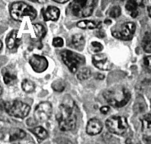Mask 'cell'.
Wrapping results in <instances>:
<instances>
[{
  "label": "cell",
  "mask_w": 151,
  "mask_h": 144,
  "mask_svg": "<svg viewBox=\"0 0 151 144\" xmlns=\"http://www.w3.org/2000/svg\"><path fill=\"white\" fill-rule=\"evenodd\" d=\"M52 89L56 92H61L66 88V84L64 81L61 79H58L54 81L51 84Z\"/></svg>",
  "instance_id": "obj_26"
},
{
  "label": "cell",
  "mask_w": 151,
  "mask_h": 144,
  "mask_svg": "<svg viewBox=\"0 0 151 144\" xmlns=\"http://www.w3.org/2000/svg\"><path fill=\"white\" fill-rule=\"evenodd\" d=\"M105 23L106 24H111V20H106L105 21Z\"/></svg>",
  "instance_id": "obj_38"
},
{
  "label": "cell",
  "mask_w": 151,
  "mask_h": 144,
  "mask_svg": "<svg viewBox=\"0 0 151 144\" xmlns=\"http://www.w3.org/2000/svg\"><path fill=\"white\" fill-rule=\"evenodd\" d=\"M110 110V108L108 106H104V107H102V108H101L100 109V111L101 112L104 114H107L109 111Z\"/></svg>",
  "instance_id": "obj_31"
},
{
  "label": "cell",
  "mask_w": 151,
  "mask_h": 144,
  "mask_svg": "<svg viewBox=\"0 0 151 144\" xmlns=\"http://www.w3.org/2000/svg\"><path fill=\"white\" fill-rule=\"evenodd\" d=\"M135 29V24L133 22H129L122 24L119 30L112 31V34L116 38L124 41H129L132 39Z\"/></svg>",
  "instance_id": "obj_8"
},
{
  "label": "cell",
  "mask_w": 151,
  "mask_h": 144,
  "mask_svg": "<svg viewBox=\"0 0 151 144\" xmlns=\"http://www.w3.org/2000/svg\"><path fill=\"white\" fill-rule=\"evenodd\" d=\"M32 26L36 37L40 40L42 39L45 37L47 33L45 27L42 24L39 23L33 24Z\"/></svg>",
  "instance_id": "obj_22"
},
{
  "label": "cell",
  "mask_w": 151,
  "mask_h": 144,
  "mask_svg": "<svg viewBox=\"0 0 151 144\" xmlns=\"http://www.w3.org/2000/svg\"><path fill=\"white\" fill-rule=\"evenodd\" d=\"M26 135V132L22 129L15 128L12 130L9 135L10 141H14L18 140H22L24 138Z\"/></svg>",
  "instance_id": "obj_20"
},
{
  "label": "cell",
  "mask_w": 151,
  "mask_h": 144,
  "mask_svg": "<svg viewBox=\"0 0 151 144\" xmlns=\"http://www.w3.org/2000/svg\"><path fill=\"white\" fill-rule=\"evenodd\" d=\"M60 16L59 9L54 6H49L42 12V17L45 21H57Z\"/></svg>",
  "instance_id": "obj_16"
},
{
  "label": "cell",
  "mask_w": 151,
  "mask_h": 144,
  "mask_svg": "<svg viewBox=\"0 0 151 144\" xmlns=\"http://www.w3.org/2000/svg\"><path fill=\"white\" fill-rule=\"evenodd\" d=\"M122 12L121 8L119 6H114L112 7L109 11V15L111 17L113 18H118L120 16Z\"/></svg>",
  "instance_id": "obj_27"
},
{
  "label": "cell",
  "mask_w": 151,
  "mask_h": 144,
  "mask_svg": "<svg viewBox=\"0 0 151 144\" xmlns=\"http://www.w3.org/2000/svg\"><path fill=\"white\" fill-rule=\"evenodd\" d=\"M103 96L106 102L114 108L124 107L131 98L130 91L124 87H113L105 91Z\"/></svg>",
  "instance_id": "obj_2"
},
{
  "label": "cell",
  "mask_w": 151,
  "mask_h": 144,
  "mask_svg": "<svg viewBox=\"0 0 151 144\" xmlns=\"http://www.w3.org/2000/svg\"><path fill=\"white\" fill-rule=\"evenodd\" d=\"M52 45L55 47H62L63 45V40L60 37H55L53 39Z\"/></svg>",
  "instance_id": "obj_29"
},
{
  "label": "cell",
  "mask_w": 151,
  "mask_h": 144,
  "mask_svg": "<svg viewBox=\"0 0 151 144\" xmlns=\"http://www.w3.org/2000/svg\"><path fill=\"white\" fill-rule=\"evenodd\" d=\"M142 130L144 133V137L151 136V114L144 115L141 119Z\"/></svg>",
  "instance_id": "obj_17"
},
{
  "label": "cell",
  "mask_w": 151,
  "mask_h": 144,
  "mask_svg": "<svg viewBox=\"0 0 151 144\" xmlns=\"http://www.w3.org/2000/svg\"><path fill=\"white\" fill-rule=\"evenodd\" d=\"M126 144H133L132 143V141L130 140V139H129V140H127V141H126Z\"/></svg>",
  "instance_id": "obj_36"
},
{
  "label": "cell",
  "mask_w": 151,
  "mask_h": 144,
  "mask_svg": "<svg viewBox=\"0 0 151 144\" xmlns=\"http://www.w3.org/2000/svg\"><path fill=\"white\" fill-rule=\"evenodd\" d=\"M52 107L49 102H42L39 104L35 110V120L39 123L48 121L51 116Z\"/></svg>",
  "instance_id": "obj_9"
},
{
  "label": "cell",
  "mask_w": 151,
  "mask_h": 144,
  "mask_svg": "<svg viewBox=\"0 0 151 144\" xmlns=\"http://www.w3.org/2000/svg\"><path fill=\"white\" fill-rule=\"evenodd\" d=\"M144 139L145 140V141L151 144V136H150V137H144Z\"/></svg>",
  "instance_id": "obj_34"
},
{
  "label": "cell",
  "mask_w": 151,
  "mask_h": 144,
  "mask_svg": "<svg viewBox=\"0 0 151 144\" xmlns=\"http://www.w3.org/2000/svg\"><path fill=\"white\" fill-rule=\"evenodd\" d=\"M72 144V143H71V142H70V141H64V142H63V144Z\"/></svg>",
  "instance_id": "obj_37"
},
{
  "label": "cell",
  "mask_w": 151,
  "mask_h": 144,
  "mask_svg": "<svg viewBox=\"0 0 151 144\" xmlns=\"http://www.w3.org/2000/svg\"><path fill=\"white\" fill-rule=\"evenodd\" d=\"M29 63L33 71L37 73L44 72L48 67V62L46 58L37 54L30 57Z\"/></svg>",
  "instance_id": "obj_10"
},
{
  "label": "cell",
  "mask_w": 151,
  "mask_h": 144,
  "mask_svg": "<svg viewBox=\"0 0 151 144\" xmlns=\"http://www.w3.org/2000/svg\"><path fill=\"white\" fill-rule=\"evenodd\" d=\"M2 41H1V50H2Z\"/></svg>",
  "instance_id": "obj_39"
},
{
  "label": "cell",
  "mask_w": 151,
  "mask_h": 144,
  "mask_svg": "<svg viewBox=\"0 0 151 144\" xmlns=\"http://www.w3.org/2000/svg\"><path fill=\"white\" fill-rule=\"evenodd\" d=\"M85 39L81 34L77 33L72 36L68 40H67L68 45L76 50L82 51L85 45Z\"/></svg>",
  "instance_id": "obj_12"
},
{
  "label": "cell",
  "mask_w": 151,
  "mask_h": 144,
  "mask_svg": "<svg viewBox=\"0 0 151 144\" xmlns=\"http://www.w3.org/2000/svg\"><path fill=\"white\" fill-rule=\"evenodd\" d=\"M32 131L36 136H37L38 138L41 140L46 139L48 136V133L47 131L44 128L41 126H38L34 128L32 130Z\"/></svg>",
  "instance_id": "obj_21"
},
{
  "label": "cell",
  "mask_w": 151,
  "mask_h": 144,
  "mask_svg": "<svg viewBox=\"0 0 151 144\" xmlns=\"http://www.w3.org/2000/svg\"><path fill=\"white\" fill-rule=\"evenodd\" d=\"M56 119L60 130L68 131L75 128L77 116L74 111L73 101L64 102L59 106Z\"/></svg>",
  "instance_id": "obj_1"
},
{
  "label": "cell",
  "mask_w": 151,
  "mask_h": 144,
  "mask_svg": "<svg viewBox=\"0 0 151 144\" xmlns=\"http://www.w3.org/2000/svg\"><path fill=\"white\" fill-rule=\"evenodd\" d=\"M60 57L69 70L73 73L77 72L86 63V59L84 56L70 50L62 51Z\"/></svg>",
  "instance_id": "obj_5"
},
{
  "label": "cell",
  "mask_w": 151,
  "mask_h": 144,
  "mask_svg": "<svg viewBox=\"0 0 151 144\" xmlns=\"http://www.w3.org/2000/svg\"><path fill=\"white\" fill-rule=\"evenodd\" d=\"M138 1H129L126 5V9L129 12L130 15L132 18H136L138 15Z\"/></svg>",
  "instance_id": "obj_19"
},
{
  "label": "cell",
  "mask_w": 151,
  "mask_h": 144,
  "mask_svg": "<svg viewBox=\"0 0 151 144\" xmlns=\"http://www.w3.org/2000/svg\"><path fill=\"white\" fill-rule=\"evenodd\" d=\"M95 78L97 79V80H104L105 78V76L102 74H100V73H96L95 75Z\"/></svg>",
  "instance_id": "obj_32"
},
{
  "label": "cell",
  "mask_w": 151,
  "mask_h": 144,
  "mask_svg": "<svg viewBox=\"0 0 151 144\" xmlns=\"http://www.w3.org/2000/svg\"><path fill=\"white\" fill-rule=\"evenodd\" d=\"M54 1L58 2V3H60V4H64L66 3L68 1V0H54Z\"/></svg>",
  "instance_id": "obj_33"
},
{
  "label": "cell",
  "mask_w": 151,
  "mask_h": 144,
  "mask_svg": "<svg viewBox=\"0 0 151 144\" xmlns=\"http://www.w3.org/2000/svg\"><path fill=\"white\" fill-rule=\"evenodd\" d=\"M103 128L102 122L97 119H91L88 122L86 127L87 133L90 135H95L99 134Z\"/></svg>",
  "instance_id": "obj_15"
},
{
  "label": "cell",
  "mask_w": 151,
  "mask_h": 144,
  "mask_svg": "<svg viewBox=\"0 0 151 144\" xmlns=\"http://www.w3.org/2000/svg\"><path fill=\"white\" fill-rule=\"evenodd\" d=\"M95 6L93 0H75L69 5L70 14L77 18H86L92 15Z\"/></svg>",
  "instance_id": "obj_3"
},
{
  "label": "cell",
  "mask_w": 151,
  "mask_h": 144,
  "mask_svg": "<svg viewBox=\"0 0 151 144\" xmlns=\"http://www.w3.org/2000/svg\"><path fill=\"white\" fill-rule=\"evenodd\" d=\"M91 46H92L93 50L95 53H99V52L101 51L104 48L103 45L100 42H98L96 41L92 42Z\"/></svg>",
  "instance_id": "obj_28"
},
{
  "label": "cell",
  "mask_w": 151,
  "mask_h": 144,
  "mask_svg": "<svg viewBox=\"0 0 151 144\" xmlns=\"http://www.w3.org/2000/svg\"><path fill=\"white\" fill-rule=\"evenodd\" d=\"M144 64L145 68L151 72V56H148L144 59Z\"/></svg>",
  "instance_id": "obj_30"
},
{
  "label": "cell",
  "mask_w": 151,
  "mask_h": 144,
  "mask_svg": "<svg viewBox=\"0 0 151 144\" xmlns=\"http://www.w3.org/2000/svg\"><path fill=\"white\" fill-rule=\"evenodd\" d=\"M106 127L111 132L116 135H122L126 132L129 125L126 117L114 116L106 120Z\"/></svg>",
  "instance_id": "obj_7"
},
{
  "label": "cell",
  "mask_w": 151,
  "mask_h": 144,
  "mask_svg": "<svg viewBox=\"0 0 151 144\" xmlns=\"http://www.w3.org/2000/svg\"><path fill=\"white\" fill-rule=\"evenodd\" d=\"M92 62L96 68L101 71H106L111 69L112 64L108 56L104 54H96L93 56Z\"/></svg>",
  "instance_id": "obj_11"
},
{
  "label": "cell",
  "mask_w": 151,
  "mask_h": 144,
  "mask_svg": "<svg viewBox=\"0 0 151 144\" xmlns=\"http://www.w3.org/2000/svg\"><path fill=\"white\" fill-rule=\"evenodd\" d=\"M142 47L144 50L147 53H151V34L146 33L142 40Z\"/></svg>",
  "instance_id": "obj_24"
},
{
  "label": "cell",
  "mask_w": 151,
  "mask_h": 144,
  "mask_svg": "<svg viewBox=\"0 0 151 144\" xmlns=\"http://www.w3.org/2000/svg\"><path fill=\"white\" fill-rule=\"evenodd\" d=\"M2 75L4 81L6 85L14 84L17 80V73L14 68L11 66H6L2 69Z\"/></svg>",
  "instance_id": "obj_13"
},
{
  "label": "cell",
  "mask_w": 151,
  "mask_h": 144,
  "mask_svg": "<svg viewBox=\"0 0 151 144\" xmlns=\"http://www.w3.org/2000/svg\"><path fill=\"white\" fill-rule=\"evenodd\" d=\"M10 14L15 20L18 22H22L24 17H29L33 20L37 15L36 10L33 6L23 2L13 3L10 8Z\"/></svg>",
  "instance_id": "obj_4"
},
{
  "label": "cell",
  "mask_w": 151,
  "mask_h": 144,
  "mask_svg": "<svg viewBox=\"0 0 151 144\" xmlns=\"http://www.w3.org/2000/svg\"><path fill=\"white\" fill-rule=\"evenodd\" d=\"M91 76V71L87 68H83L80 69L77 74V77L79 80L83 81L87 80Z\"/></svg>",
  "instance_id": "obj_25"
},
{
  "label": "cell",
  "mask_w": 151,
  "mask_h": 144,
  "mask_svg": "<svg viewBox=\"0 0 151 144\" xmlns=\"http://www.w3.org/2000/svg\"><path fill=\"white\" fill-rule=\"evenodd\" d=\"M35 84L32 81L29 79H24L23 80L22 83V89L25 92L31 93L35 91Z\"/></svg>",
  "instance_id": "obj_23"
},
{
  "label": "cell",
  "mask_w": 151,
  "mask_h": 144,
  "mask_svg": "<svg viewBox=\"0 0 151 144\" xmlns=\"http://www.w3.org/2000/svg\"><path fill=\"white\" fill-rule=\"evenodd\" d=\"M99 23H96L93 20H81L78 22L77 23V26L81 29L84 30H90V29H94L97 27H99Z\"/></svg>",
  "instance_id": "obj_18"
},
{
  "label": "cell",
  "mask_w": 151,
  "mask_h": 144,
  "mask_svg": "<svg viewBox=\"0 0 151 144\" xmlns=\"http://www.w3.org/2000/svg\"><path fill=\"white\" fill-rule=\"evenodd\" d=\"M147 10H148V14H149L150 17L151 18V6H148V8H147Z\"/></svg>",
  "instance_id": "obj_35"
},
{
  "label": "cell",
  "mask_w": 151,
  "mask_h": 144,
  "mask_svg": "<svg viewBox=\"0 0 151 144\" xmlns=\"http://www.w3.org/2000/svg\"><path fill=\"white\" fill-rule=\"evenodd\" d=\"M4 108L9 116L19 119L25 118L31 109L29 105L17 100L6 102Z\"/></svg>",
  "instance_id": "obj_6"
},
{
  "label": "cell",
  "mask_w": 151,
  "mask_h": 144,
  "mask_svg": "<svg viewBox=\"0 0 151 144\" xmlns=\"http://www.w3.org/2000/svg\"><path fill=\"white\" fill-rule=\"evenodd\" d=\"M21 39L18 37V31L16 30L11 31L6 37V45L7 48L9 50L18 48Z\"/></svg>",
  "instance_id": "obj_14"
}]
</instances>
